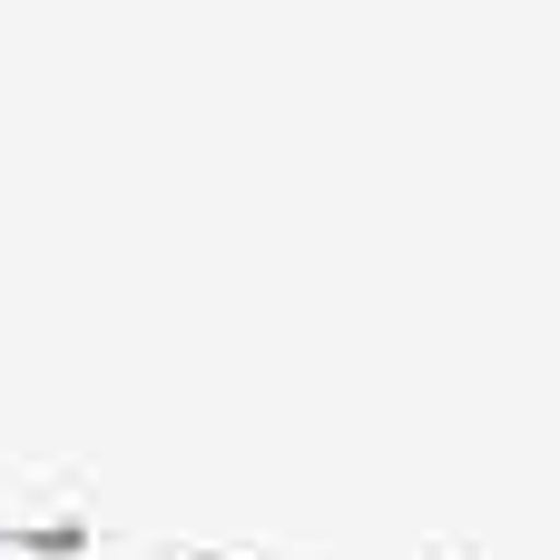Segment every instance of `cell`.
<instances>
[{"instance_id": "obj_1", "label": "cell", "mask_w": 560, "mask_h": 560, "mask_svg": "<svg viewBox=\"0 0 560 560\" xmlns=\"http://www.w3.org/2000/svg\"><path fill=\"white\" fill-rule=\"evenodd\" d=\"M0 560H108V551H59V541H20V532H0Z\"/></svg>"}]
</instances>
